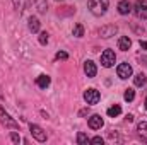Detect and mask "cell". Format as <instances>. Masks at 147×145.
<instances>
[{
	"instance_id": "6da1fadb",
	"label": "cell",
	"mask_w": 147,
	"mask_h": 145,
	"mask_svg": "<svg viewBox=\"0 0 147 145\" xmlns=\"http://www.w3.org/2000/svg\"><path fill=\"white\" fill-rule=\"evenodd\" d=\"M87 7L94 15H103V14H106V10L110 7V0H89Z\"/></svg>"
},
{
	"instance_id": "83f0119b",
	"label": "cell",
	"mask_w": 147,
	"mask_h": 145,
	"mask_svg": "<svg viewBox=\"0 0 147 145\" xmlns=\"http://www.w3.org/2000/svg\"><path fill=\"white\" fill-rule=\"evenodd\" d=\"M127 121H134V116L132 114H127Z\"/></svg>"
},
{
	"instance_id": "277c9868",
	"label": "cell",
	"mask_w": 147,
	"mask_h": 145,
	"mask_svg": "<svg viewBox=\"0 0 147 145\" xmlns=\"http://www.w3.org/2000/svg\"><path fill=\"white\" fill-rule=\"evenodd\" d=\"M99 99H101V94H99V91H96V89H87L86 92H84V101L87 103V104H98L99 103Z\"/></svg>"
},
{
	"instance_id": "5bb4252c",
	"label": "cell",
	"mask_w": 147,
	"mask_h": 145,
	"mask_svg": "<svg viewBox=\"0 0 147 145\" xmlns=\"http://www.w3.org/2000/svg\"><path fill=\"white\" fill-rule=\"evenodd\" d=\"M36 84H38V87H41V89H46L50 84H51V79L48 77V75H39L36 79Z\"/></svg>"
},
{
	"instance_id": "d4e9b609",
	"label": "cell",
	"mask_w": 147,
	"mask_h": 145,
	"mask_svg": "<svg viewBox=\"0 0 147 145\" xmlns=\"http://www.w3.org/2000/svg\"><path fill=\"white\" fill-rule=\"evenodd\" d=\"M91 144H101L103 145V138L101 137H94V138H91Z\"/></svg>"
},
{
	"instance_id": "4fadbf2b",
	"label": "cell",
	"mask_w": 147,
	"mask_h": 145,
	"mask_svg": "<svg viewBox=\"0 0 147 145\" xmlns=\"http://www.w3.org/2000/svg\"><path fill=\"white\" fill-rule=\"evenodd\" d=\"M130 46H132V39L128 36H121L118 39V48L121 50V51H127V50H130Z\"/></svg>"
},
{
	"instance_id": "484cf974",
	"label": "cell",
	"mask_w": 147,
	"mask_h": 145,
	"mask_svg": "<svg viewBox=\"0 0 147 145\" xmlns=\"http://www.w3.org/2000/svg\"><path fill=\"white\" fill-rule=\"evenodd\" d=\"M139 44H140V48H142V50H147V41H142V39H140V43H139Z\"/></svg>"
},
{
	"instance_id": "ac0fdd59",
	"label": "cell",
	"mask_w": 147,
	"mask_h": 145,
	"mask_svg": "<svg viewBox=\"0 0 147 145\" xmlns=\"http://www.w3.org/2000/svg\"><path fill=\"white\" fill-rule=\"evenodd\" d=\"M34 3H36V7H38V12H41V14H45V12L48 10V5H46V0H34Z\"/></svg>"
},
{
	"instance_id": "603a6c76",
	"label": "cell",
	"mask_w": 147,
	"mask_h": 145,
	"mask_svg": "<svg viewBox=\"0 0 147 145\" xmlns=\"http://www.w3.org/2000/svg\"><path fill=\"white\" fill-rule=\"evenodd\" d=\"M55 58H57V60H67V58H69V55H67L65 51H58V53L55 55Z\"/></svg>"
},
{
	"instance_id": "9c48e42d",
	"label": "cell",
	"mask_w": 147,
	"mask_h": 145,
	"mask_svg": "<svg viewBox=\"0 0 147 145\" xmlns=\"http://www.w3.org/2000/svg\"><path fill=\"white\" fill-rule=\"evenodd\" d=\"M84 73L87 75V77H96V73H98V68H96V63L94 62H91V60H87L86 63H84Z\"/></svg>"
},
{
	"instance_id": "8fae6325",
	"label": "cell",
	"mask_w": 147,
	"mask_h": 145,
	"mask_svg": "<svg viewBox=\"0 0 147 145\" xmlns=\"http://www.w3.org/2000/svg\"><path fill=\"white\" fill-rule=\"evenodd\" d=\"M137 135H139V138L142 142L147 144V121H140L137 125Z\"/></svg>"
},
{
	"instance_id": "9a60e30c",
	"label": "cell",
	"mask_w": 147,
	"mask_h": 145,
	"mask_svg": "<svg viewBox=\"0 0 147 145\" xmlns=\"http://www.w3.org/2000/svg\"><path fill=\"white\" fill-rule=\"evenodd\" d=\"M29 31L31 33H38L39 31V21H38V17H29Z\"/></svg>"
},
{
	"instance_id": "2e32d148",
	"label": "cell",
	"mask_w": 147,
	"mask_h": 145,
	"mask_svg": "<svg viewBox=\"0 0 147 145\" xmlns=\"http://www.w3.org/2000/svg\"><path fill=\"white\" fill-rule=\"evenodd\" d=\"M106 113H108V116H110V118H116V116L121 113V108H120L118 104H115V106L108 108V111H106Z\"/></svg>"
},
{
	"instance_id": "f1b7e54d",
	"label": "cell",
	"mask_w": 147,
	"mask_h": 145,
	"mask_svg": "<svg viewBox=\"0 0 147 145\" xmlns=\"http://www.w3.org/2000/svg\"><path fill=\"white\" fill-rule=\"evenodd\" d=\"M146 108H147V99H146Z\"/></svg>"
},
{
	"instance_id": "30bf717a",
	"label": "cell",
	"mask_w": 147,
	"mask_h": 145,
	"mask_svg": "<svg viewBox=\"0 0 147 145\" xmlns=\"http://www.w3.org/2000/svg\"><path fill=\"white\" fill-rule=\"evenodd\" d=\"M116 33H118V28H116V26H103V28L99 29L101 38H111V36H115Z\"/></svg>"
},
{
	"instance_id": "7402d4cb",
	"label": "cell",
	"mask_w": 147,
	"mask_h": 145,
	"mask_svg": "<svg viewBox=\"0 0 147 145\" xmlns=\"http://www.w3.org/2000/svg\"><path fill=\"white\" fill-rule=\"evenodd\" d=\"M38 39H39L41 44H46L48 43V33H39V38Z\"/></svg>"
},
{
	"instance_id": "4316f807",
	"label": "cell",
	"mask_w": 147,
	"mask_h": 145,
	"mask_svg": "<svg viewBox=\"0 0 147 145\" xmlns=\"http://www.w3.org/2000/svg\"><path fill=\"white\" fill-rule=\"evenodd\" d=\"M87 113H89V109L86 108V109H80V113H79V114H80V116H86Z\"/></svg>"
},
{
	"instance_id": "d6986e66",
	"label": "cell",
	"mask_w": 147,
	"mask_h": 145,
	"mask_svg": "<svg viewBox=\"0 0 147 145\" xmlns=\"http://www.w3.org/2000/svg\"><path fill=\"white\" fill-rule=\"evenodd\" d=\"M77 144L79 145H87V144H91V138H89L86 133H79V135H77Z\"/></svg>"
},
{
	"instance_id": "5b68a950",
	"label": "cell",
	"mask_w": 147,
	"mask_h": 145,
	"mask_svg": "<svg viewBox=\"0 0 147 145\" xmlns=\"http://www.w3.org/2000/svg\"><path fill=\"white\" fill-rule=\"evenodd\" d=\"M134 12L139 19H147V0H137L134 5Z\"/></svg>"
},
{
	"instance_id": "cb8c5ba5",
	"label": "cell",
	"mask_w": 147,
	"mask_h": 145,
	"mask_svg": "<svg viewBox=\"0 0 147 145\" xmlns=\"http://www.w3.org/2000/svg\"><path fill=\"white\" fill-rule=\"evenodd\" d=\"M10 138H12L14 144H19V142H21V137H19L17 133H10Z\"/></svg>"
},
{
	"instance_id": "7c38bea8",
	"label": "cell",
	"mask_w": 147,
	"mask_h": 145,
	"mask_svg": "<svg viewBox=\"0 0 147 145\" xmlns=\"http://www.w3.org/2000/svg\"><path fill=\"white\" fill-rule=\"evenodd\" d=\"M132 3L128 2V0H121L120 3H118V12L121 14V15H127V14H130L132 12Z\"/></svg>"
},
{
	"instance_id": "ba28073f",
	"label": "cell",
	"mask_w": 147,
	"mask_h": 145,
	"mask_svg": "<svg viewBox=\"0 0 147 145\" xmlns=\"http://www.w3.org/2000/svg\"><path fill=\"white\" fill-rule=\"evenodd\" d=\"M87 125H89L91 130H101L103 125H105V121H103V118H101L99 114H92V116L87 119Z\"/></svg>"
},
{
	"instance_id": "ffe728a7",
	"label": "cell",
	"mask_w": 147,
	"mask_h": 145,
	"mask_svg": "<svg viewBox=\"0 0 147 145\" xmlns=\"http://www.w3.org/2000/svg\"><path fill=\"white\" fill-rule=\"evenodd\" d=\"M72 34L75 38H82V36H84V28H82V24H75V26H74Z\"/></svg>"
},
{
	"instance_id": "52a82bcc",
	"label": "cell",
	"mask_w": 147,
	"mask_h": 145,
	"mask_svg": "<svg viewBox=\"0 0 147 145\" xmlns=\"http://www.w3.org/2000/svg\"><path fill=\"white\" fill-rule=\"evenodd\" d=\"M132 72H134V70H132V67H130L127 62H125V63H120V65H118V68H116L118 77H120V79H123V80H127V79L132 75Z\"/></svg>"
},
{
	"instance_id": "8992f818",
	"label": "cell",
	"mask_w": 147,
	"mask_h": 145,
	"mask_svg": "<svg viewBox=\"0 0 147 145\" xmlns=\"http://www.w3.org/2000/svg\"><path fill=\"white\" fill-rule=\"evenodd\" d=\"M29 130H31V135H33V138L38 140V142H46V132L41 128V126H38V125H29Z\"/></svg>"
},
{
	"instance_id": "44dd1931",
	"label": "cell",
	"mask_w": 147,
	"mask_h": 145,
	"mask_svg": "<svg viewBox=\"0 0 147 145\" xmlns=\"http://www.w3.org/2000/svg\"><path fill=\"white\" fill-rule=\"evenodd\" d=\"M134 97H135V91H134V89H127L125 94H123V99L130 103V101H134Z\"/></svg>"
},
{
	"instance_id": "3957f363",
	"label": "cell",
	"mask_w": 147,
	"mask_h": 145,
	"mask_svg": "<svg viewBox=\"0 0 147 145\" xmlns=\"http://www.w3.org/2000/svg\"><path fill=\"white\" fill-rule=\"evenodd\" d=\"M115 62H116L115 51H113V50H105L103 55H101V65H103L105 68H110V67L115 65Z\"/></svg>"
},
{
	"instance_id": "7a4b0ae2",
	"label": "cell",
	"mask_w": 147,
	"mask_h": 145,
	"mask_svg": "<svg viewBox=\"0 0 147 145\" xmlns=\"http://www.w3.org/2000/svg\"><path fill=\"white\" fill-rule=\"evenodd\" d=\"M0 123H2L5 128H10V130H17V128H19V123H17L16 119H12L10 114L5 113L2 106H0Z\"/></svg>"
},
{
	"instance_id": "e0dca14e",
	"label": "cell",
	"mask_w": 147,
	"mask_h": 145,
	"mask_svg": "<svg viewBox=\"0 0 147 145\" xmlns=\"http://www.w3.org/2000/svg\"><path fill=\"white\" fill-rule=\"evenodd\" d=\"M134 82H135V85H137V87H142V85L147 82V79H146V75H144V73H137V75H135V79H134Z\"/></svg>"
}]
</instances>
